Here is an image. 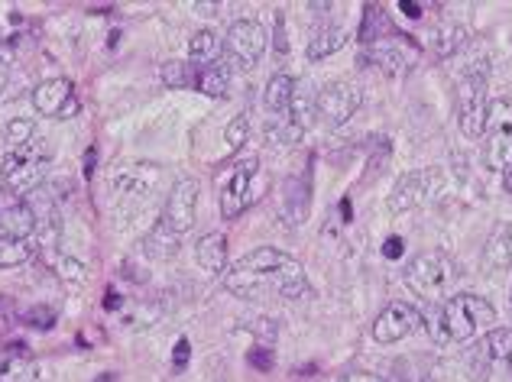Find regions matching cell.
<instances>
[{"instance_id":"obj_1","label":"cell","mask_w":512,"mask_h":382,"mask_svg":"<svg viewBox=\"0 0 512 382\" xmlns=\"http://www.w3.org/2000/svg\"><path fill=\"white\" fill-rule=\"evenodd\" d=\"M224 289L247 302H295L308 292V276L295 256L260 247L224 272Z\"/></svg>"},{"instance_id":"obj_2","label":"cell","mask_w":512,"mask_h":382,"mask_svg":"<svg viewBox=\"0 0 512 382\" xmlns=\"http://www.w3.org/2000/svg\"><path fill=\"white\" fill-rule=\"evenodd\" d=\"M493 318H496V311L487 298L454 295L444 305L431 308L422 318V324L428 327L438 344H467V340H474L480 331H487Z\"/></svg>"},{"instance_id":"obj_3","label":"cell","mask_w":512,"mask_h":382,"mask_svg":"<svg viewBox=\"0 0 512 382\" xmlns=\"http://www.w3.org/2000/svg\"><path fill=\"white\" fill-rule=\"evenodd\" d=\"M52 162V153L43 140H33L20 149H7L4 159H0V182L13 195H30L33 188H39L43 175Z\"/></svg>"},{"instance_id":"obj_4","label":"cell","mask_w":512,"mask_h":382,"mask_svg":"<svg viewBox=\"0 0 512 382\" xmlns=\"http://www.w3.org/2000/svg\"><path fill=\"white\" fill-rule=\"evenodd\" d=\"M487 111H490V98H487V62L470 65L461 75V85H457V120H461V130L467 140H480L483 127H487Z\"/></svg>"},{"instance_id":"obj_5","label":"cell","mask_w":512,"mask_h":382,"mask_svg":"<svg viewBox=\"0 0 512 382\" xmlns=\"http://www.w3.org/2000/svg\"><path fill=\"white\" fill-rule=\"evenodd\" d=\"M457 282V266L444 250H428L406 266V285L419 298H441Z\"/></svg>"},{"instance_id":"obj_6","label":"cell","mask_w":512,"mask_h":382,"mask_svg":"<svg viewBox=\"0 0 512 382\" xmlns=\"http://www.w3.org/2000/svg\"><path fill=\"white\" fill-rule=\"evenodd\" d=\"M266 52V30L256 20H237L221 39V62L231 72H250Z\"/></svg>"},{"instance_id":"obj_7","label":"cell","mask_w":512,"mask_h":382,"mask_svg":"<svg viewBox=\"0 0 512 382\" xmlns=\"http://www.w3.org/2000/svg\"><path fill=\"white\" fill-rule=\"evenodd\" d=\"M263 191H266V175H263L260 159L247 156L234 169L231 182L221 188V214L227 217V221H234L237 214H244L250 204H256L263 198Z\"/></svg>"},{"instance_id":"obj_8","label":"cell","mask_w":512,"mask_h":382,"mask_svg":"<svg viewBox=\"0 0 512 382\" xmlns=\"http://www.w3.org/2000/svg\"><path fill=\"white\" fill-rule=\"evenodd\" d=\"M363 101V91L354 81H331L315 94V120L321 127L338 130L357 114V107Z\"/></svg>"},{"instance_id":"obj_9","label":"cell","mask_w":512,"mask_h":382,"mask_svg":"<svg viewBox=\"0 0 512 382\" xmlns=\"http://www.w3.org/2000/svg\"><path fill=\"white\" fill-rule=\"evenodd\" d=\"M441 188H444V172L441 169H415V172H406L393 185L386 204H389V211H393V214H406L412 208H419V204H428Z\"/></svg>"},{"instance_id":"obj_10","label":"cell","mask_w":512,"mask_h":382,"mask_svg":"<svg viewBox=\"0 0 512 382\" xmlns=\"http://www.w3.org/2000/svg\"><path fill=\"white\" fill-rule=\"evenodd\" d=\"M483 136H487V166L500 172L512 169V101H490Z\"/></svg>"},{"instance_id":"obj_11","label":"cell","mask_w":512,"mask_h":382,"mask_svg":"<svg viewBox=\"0 0 512 382\" xmlns=\"http://www.w3.org/2000/svg\"><path fill=\"white\" fill-rule=\"evenodd\" d=\"M415 59H419V46L412 43L409 36H402L399 30L393 36H383L376 39V43L367 46V52H363V62L376 65L380 72H386L389 78H402L412 72Z\"/></svg>"},{"instance_id":"obj_12","label":"cell","mask_w":512,"mask_h":382,"mask_svg":"<svg viewBox=\"0 0 512 382\" xmlns=\"http://www.w3.org/2000/svg\"><path fill=\"white\" fill-rule=\"evenodd\" d=\"M195 208H198V182L195 179H182L175 182L169 198H166V208L159 214V221L169 224L175 234L185 237L188 230L195 224Z\"/></svg>"},{"instance_id":"obj_13","label":"cell","mask_w":512,"mask_h":382,"mask_svg":"<svg viewBox=\"0 0 512 382\" xmlns=\"http://www.w3.org/2000/svg\"><path fill=\"white\" fill-rule=\"evenodd\" d=\"M422 327L419 308H412L409 302H393L380 311V318L373 321V337L380 344H396V340H406Z\"/></svg>"},{"instance_id":"obj_14","label":"cell","mask_w":512,"mask_h":382,"mask_svg":"<svg viewBox=\"0 0 512 382\" xmlns=\"http://www.w3.org/2000/svg\"><path fill=\"white\" fill-rule=\"evenodd\" d=\"M33 107L43 117H75L78 114V98L69 78H49L43 85H36L33 91Z\"/></svg>"},{"instance_id":"obj_15","label":"cell","mask_w":512,"mask_h":382,"mask_svg":"<svg viewBox=\"0 0 512 382\" xmlns=\"http://www.w3.org/2000/svg\"><path fill=\"white\" fill-rule=\"evenodd\" d=\"M156 179H159V172L153 166L120 169V172H114V179H111V195L117 201H143V198H150L156 191Z\"/></svg>"},{"instance_id":"obj_16","label":"cell","mask_w":512,"mask_h":382,"mask_svg":"<svg viewBox=\"0 0 512 382\" xmlns=\"http://www.w3.org/2000/svg\"><path fill=\"white\" fill-rule=\"evenodd\" d=\"M0 382H39V363L26 344L0 347Z\"/></svg>"},{"instance_id":"obj_17","label":"cell","mask_w":512,"mask_h":382,"mask_svg":"<svg viewBox=\"0 0 512 382\" xmlns=\"http://www.w3.org/2000/svg\"><path fill=\"white\" fill-rule=\"evenodd\" d=\"M292 98H295V78L286 75V72H279L269 78V85L263 91V107H266V114L279 120V117H292Z\"/></svg>"},{"instance_id":"obj_18","label":"cell","mask_w":512,"mask_h":382,"mask_svg":"<svg viewBox=\"0 0 512 382\" xmlns=\"http://www.w3.org/2000/svg\"><path fill=\"white\" fill-rule=\"evenodd\" d=\"M179 247H182V237L175 234L169 224H163V221H156L153 230L143 240V250H146V256H150V259H169V256L179 253Z\"/></svg>"},{"instance_id":"obj_19","label":"cell","mask_w":512,"mask_h":382,"mask_svg":"<svg viewBox=\"0 0 512 382\" xmlns=\"http://www.w3.org/2000/svg\"><path fill=\"white\" fill-rule=\"evenodd\" d=\"M344 43H347V30H344L341 23H325V26H318V33L312 36V43H308V59H312V62L328 59L331 52H338Z\"/></svg>"},{"instance_id":"obj_20","label":"cell","mask_w":512,"mask_h":382,"mask_svg":"<svg viewBox=\"0 0 512 382\" xmlns=\"http://www.w3.org/2000/svg\"><path fill=\"white\" fill-rule=\"evenodd\" d=\"M393 33H396V23L389 20V13L380 4H370L367 10H363V23H360V43L363 46H370V43H376V39L393 36Z\"/></svg>"},{"instance_id":"obj_21","label":"cell","mask_w":512,"mask_h":382,"mask_svg":"<svg viewBox=\"0 0 512 382\" xmlns=\"http://www.w3.org/2000/svg\"><path fill=\"white\" fill-rule=\"evenodd\" d=\"M480 357L490 360L493 366L503 363L512 366V327H496L480 340Z\"/></svg>"},{"instance_id":"obj_22","label":"cell","mask_w":512,"mask_h":382,"mask_svg":"<svg viewBox=\"0 0 512 382\" xmlns=\"http://www.w3.org/2000/svg\"><path fill=\"white\" fill-rule=\"evenodd\" d=\"M188 56H192V65H201V68L221 62V39H218V33H214V30L195 33L192 43H188Z\"/></svg>"},{"instance_id":"obj_23","label":"cell","mask_w":512,"mask_h":382,"mask_svg":"<svg viewBox=\"0 0 512 382\" xmlns=\"http://www.w3.org/2000/svg\"><path fill=\"white\" fill-rule=\"evenodd\" d=\"M195 253H198L201 269L218 272V269H224V263H227V237H224V234H205V237L198 240Z\"/></svg>"},{"instance_id":"obj_24","label":"cell","mask_w":512,"mask_h":382,"mask_svg":"<svg viewBox=\"0 0 512 382\" xmlns=\"http://www.w3.org/2000/svg\"><path fill=\"white\" fill-rule=\"evenodd\" d=\"M195 85H198V91L211 94V98H224L227 88H231V68L224 62L201 68V72H195Z\"/></svg>"},{"instance_id":"obj_25","label":"cell","mask_w":512,"mask_h":382,"mask_svg":"<svg viewBox=\"0 0 512 382\" xmlns=\"http://www.w3.org/2000/svg\"><path fill=\"white\" fill-rule=\"evenodd\" d=\"M33 243L26 237H0V269H17L23 263H30Z\"/></svg>"},{"instance_id":"obj_26","label":"cell","mask_w":512,"mask_h":382,"mask_svg":"<svg viewBox=\"0 0 512 382\" xmlns=\"http://www.w3.org/2000/svg\"><path fill=\"white\" fill-rule=\"evenodd\" d=\"M487 259L500 269L512 266V227L509 224H500L493 230V237L487 243Z\"/></svg>"},{"instance_id":"obj_27","label":"cell","mask_w":512,"mask_h":382,"mask_svg":"<svg viewBox=\"0 0 512 382\" xmlns=\"http://www.w3.org/2000/svg\"><path fill=\"white\" fill-rule=\"evenodd\" d=\"M302 124L295 117H279V120H273V124L266 127V133H269V140L273 143H279V146H292V143H299L302 140Z\"/></svg>"},{"instance_id":"obj_28","label":"cell","mask_w":512,"mask_h":382,"mask_svg":"<svg viewBox=\"0 0 512 382\" xmlns=\"http://www.w3.org/2000/svg\"><path fill=\"white\" fill-rule=\"evenodd\" d=\"M33 140H36V124H33V120L17 117V120H10V124L4 127V143H7V149H20V146L33 143Z\"/></svg>"},{"instance_id":"obj_29","label":"cell","mask_w":512,"mask_h":382,"mask_svg":"<svg viewBox=\"0 0 512 382\" xmlns=\"http://www.w3.org/2000/svg\"><path fill=\"white\" fill-rule=\"evenodd\" d=\"M159 75H163L169 88H185L195 81V68H192V62H166L159 68Z\"/></svg>"},{"instance_id":"obj_30","label":"cell","mask_w":512,"mask_h":382,"mask_svg":"<svg viewBox=\"0 0 512 382\" xmlns=\"http://www.w3.org/2000/svg\"><path fill=\"white\" fill-rule=\"evenodd\" d=\"M464 43V26H457V23H444L438 26V33H435V49L441 52V56H451V52Z\"/></svg>"},{"instance_id":"obj_31","label":"cell","mask_w":512,"mask_h":382,"mask_svg":"<svg viewBox=\"0 0 512 382\" xmlns=\"http://www.w3.org/2000/svg\"><path fill=\"white\" fill-rule=\"evenodd\" d=\"M247 136H250V117H247V114H240V117L231 120V124H227V130H224V143H227V149H231V153H237V149L247 143Z\"/></svg>"},{"instance_id":"obj_32","label":"cell","mask_w":512,"mask_h":382,"mask_svg":"<svg viewBox=\"0 0 512 382\" xmlns=\"http://www.w3.org/2000/svg\"><path fill=\"white\" fill-rule=\"evenodd\" d=\"M23 321L30 324V327H36V331H49V327L56 324V311L46 308V305H36V308L26 311Z\"/></svg>"},{"instance_id":"obj_33","label":"cell","mask_w":512,"mask_h":382,"mask_svg":"<svg viewBox=\"0 0 512 382\" xmlns=\"http://www.w3.org/2000/svg\"><path fill=\"white\" fill-rule=\"evenodd\" d=\"M17 321H20V315H17V302H13L10 295H0V337H7Z\"/></svg>"},{"instance_id":"obj_34","label":"cell","mask_w":512,"mask_h":382,"mask_svg":"<svg viewBox=\"0 0 512 382\" xmlns=\"http://www.w3.org/2000/svg\"><path fill=\"white\" fill-rule=\"evenodd\" d=\"M247 360H250L253 370H260V373H269V370H273V363H276L273 350H269V347H250Z\"/></svg>"},{"instance_id":"obj_35","label":"cell","mask_w":512,"mask_h":382,"mask_svg":"<svg viewBox=\"0 0 512 382\" xmlns=\"http://www.w3.org/2000/svg\"><path fill=\"white\" fill-rule=\"evenodd\" d=\"M56 269H59V276L69 279V282H82L85 279V266L78 263L75 256H62L59 263H56Z\"/></svg>"},{"instance_id":"obj_36","label":"cell","mask_w":512,"mask_h":382,"mask_svg":"<svg viewBox=\"0 0 512 382\" xmlns=\"http://www.w3.org/2000/svg\"><path fill=\"white\" fill-rule=\"evenodd\" d=\"M188 360H192V340L179 337V340H175V350H172V366H175V370H185Z\"/></svg>"},{"instance_id":"obj_37","label":"cell","mask_w":512,"mask_h":382,"mask_svg":"<svg viewBox=\"0 0 512 382\" xmlns=\"http://www.w3.org/2000/svg\"><path fill=\"white\" fill-rule=\"evenodd\" d=\"M383 256H386V259H399V256H402V240H399V237H389V240L383 243Z\"/></svg>"},{"instance_id":"obj_38","label":"cell","mask_w":512,"mask_h":382,"mask_svg":"<svg viewBox=\"0 0 512 382\" xmlns=\"http://www.w3.org/2000/svg\"><path fill=\"white\" fill-rule=\"evenodd\" d=\"M338 382H386V379H380L376 373H347V376H341Z\"/></svg>"},{"instance_id":"obj_39","label":"cell","mask_w":512,"mask_h":382,"mask_svg":"<svg viewBox=\"0 0 512 382\" xmlns=\"http://www.w3.org/2000/svg\"><path fill=\"white\" fill-rule=\"evenodd\" d=\"M399 10L406 13V17H412V20H419V17H422V7H415L412 0H402V4H399Z\"/></svg>"},{"instance_id":"obj_40","label":"cell","mask_w":512,"mask_h":382,"mask_svg":"<svg viewBox=\"0 0 512 382\" xmlns=\"http://www.w3.org/2000/svg\"><path fill=\"white\" fill-rule=\"evenodd\" d=\"M7 78H10V62L0 59V94H4V88H7Z\"/></svg>"},{"instance_id":"obj_41","label":"cell","mask_w":512,"mask_h":382,"mask_svg":"<svg viewBox=\"0 0 512 382\" xmlns=\"http://www.w3.org/2000/svg\"><path fill=\"white\" fill-rule=\"evenodd\" d=\"M506 191H512V169H506Z\"/></svg>"},{"instance_id":"obj_42","label":"cell","mask_w":512,"mask_h":382,"mask_svg":"<svg viewBox=\"0 0 512 382\" xmlns=\"http://www.w3.org/2000/svg\"><path fill=\"white\" fill-rule=\"evenodd\" d=\"M0 43H4V36H0Z\"/></svg>"}]
</instances>
